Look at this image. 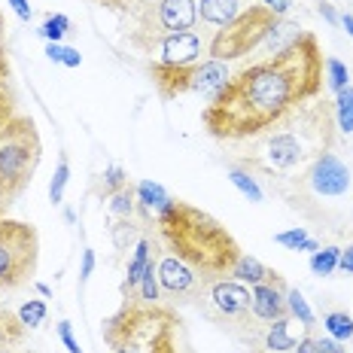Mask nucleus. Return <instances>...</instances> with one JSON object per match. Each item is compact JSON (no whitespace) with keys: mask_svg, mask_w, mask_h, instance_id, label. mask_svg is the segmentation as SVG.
<instances>
[{"mask_svg":"<svg viewBox=\"0 0 353 353\" xmlns=\"http://www.w3.org/2000/svg\"><path fill=\"white\" fill-rule=\"evenodd\" d=\"M323 49L314 34L283 46L265 61L238 70L201 110L208 134L219 141L259 137L323 92Z\"/></svg>","mask_w":353,"mask_h":353,"instance_id":"obj_1","label":"nucleus"},{"mask_svg":"<svg viewBox=\"0 0 353 353\" xmlns=\"http://www.w3.org/2000/svg\"><path fill=\"white\" fill-rule=\"evenodd\" d=\"M156 223L171 256L192 265L208 283L232 277L234 265L244 256L234 234L216 216H210L208 210L195 208V204L180 201V198H168Z\"/></svg>","mask_w":353,"mask_h":353,"instance_id":"obj_2","label":"nucleus"},{"mask_svg":"<svg viewBox=\"0 0 353 353\" xmlns=\"http://www.w3.org/2000/svg\"><path fill=\"white\" fill-rule=\"evenodd\" d=\"M104 344L110 353H195L180 314L141 296L122 299L116 314L104 320Z\"/></svg>","mask_w":353,"mask_h":353,"instance_id":"obj_3","label":"nucleus"},{"mask_svg":"<svg viewBox=\"0 0 353 353\" xmlns=\"http://www.w3.org/2000/svg\"><path fill=\"white\" fill-rule=\"evenodd\" d=\"M43 159V141L34 119L21 113L12 83H0V213L10 210L34 180Z\"/></svg>","mask_w":353,"mask_h":353,"instance_id":"obj_4","label":"nucleus"},{"mask_svg":"<svg viewBox=\"0 0 353 353\" xmlns=\"http://www.w3.org/2000/svg\"><path fill=\"white\" fill-rule=\"evenodd\" d=\"M40 262V234L31 223L0 216V296L34 281Z\"/></svg>","mask_w":353,"mask_h":353,"instance_id":"obj_5","label":"nucleus"},{"mask_svg":"<svg viewBox=\"0 0 353 353\" xmlns=\"http://www.w3.org/2000/svg\"><path fill=\"white\" fill-rule=\"evenodd\" d=\"M281 16L268 10L262 3H250L244 6L238 19H232L229 25H223L210 40V58L213 61H234V58H244L250 52L271 40V34L281 25Z\"/></svg>","mask_w":353,"mask_h":353,"instance_id":"obj_6","label":"nucleus"},{"mask_svg":"<svg viewBox=\"0 0 353 353\" xmlns=\"http://www.w3.org/2000/svg\"><path fill=\"white\" fill-rule=\"evenodd\" d=\"M150 79L156 85L161 101H174L180 94H213L225 85L229 79V70H225V61H192V64H161L152 61L150 68Z\"/></svg>","mask_w":353,"mask_h":353,"instance_id":"obj_7","label":"nucleus"},{"mask_svg":"<svg viewBox=\"0 0 353 353\" xmlns=\"http://www.w3.org/2000/svg\"><path fill=\"white\" fill-rule=\"evenodd\" d=\"M159 290L165 292L168 299H195L201 296L204 290H208V281H204L201 274L192 268V265H186L183 259H176V256H165V259L159 262Z\"/></svg>","mask_w":353,"mask_h":353,"instance_id":"obj_8","label":"nucleus"},{"mask_svg":"<svg viewBox=\"0 0 353 353\" xmlns=\"http://www.w3.org/2000/svg\"><path fill=\"white\" fill-rule=\"evenodd\" d=\"M208 292H210V301H213V307H216L219 317L234 320V323L250 317L253 296H250V290L241 281H229V277H223V281H213L208 286Z\"/></svg>","mask_w":353,"mask_h":353,"instance_id":"obj_9","label":"nucleus"},{"mask_svg":"<svg viewBox=\"0 0 353 353\" xmlns=\"http://www.w3.org/2000/svg\"><path fill=\"white\" fill-rule=\"evenodd\" d=\"M307 180L317 195H344L350 189L347 165H341V159H335L332 152H320L314 168L307 171Z\"/></svg>","mask_w":353,"mask_h":353,"instance_id":"obj_10","label":"nucleus"},{"mask_svg":"<svg viewBox=\"0 0 353 353\" xmlns=\"http://www.w3.org/2000/svg\"><path fill=\"white\" fill-rule=\"evenodd\" d=\"M253 296V305H250V314L256 320L274 323L290 317V305H286V286H274V283H256L250 290Z\"/></svg>","mask_w":353,"mask_h":353,"instance_id":"obj_11","label":"nucleus"},{"mask_svg":"<svg viewBox=\"0 0 353 353\" xmlns=\"http://www.w3.org/2000/svg\"><path fill=\"white\" fill-rule=\"evenodd\" d=\"M296 326L301 323L296 317H283V320H274L268 323V329L262 332V341L256 353H296V344H299V332Z\"/></svg>","mask_w":353,"mask_h":353,"instance_id":"obj_12","label":"nucleus"},{"mask_svg":"<svg viewBox=\"0 0 353 353\" xmlns=\"http://www.w3.org/2000/svg\"><path fill=\"white\" fill-rule=\"evenodd\" d=\"M201 55V40H198L195 31H183L168 37L165 43L159 46V58L156 61L161 64H192Z\"/></svg>","mask_w":353,"mask_h":353,"instance_id":"obj_13","label":"nucleus"},{"mask_svg":"<svg viewBox=\"0 0 353 353\" xmlns=\"http://www.w3.org/2000/svg\"><path fill=\"white\" fill-rule=\"evenodd\" d=\"M232 281H241V283H274V286H286L283 274H277L274 268H268V265H262L259 259H253V256H241L238 265H234L232 271Z\"/></svg>","mask_w":353,"mask_h":353,"instance_id":"obj_14","label":"nucleus"},{"mask_svg":"<svg viewBox=\"0 0 353 353\" xmlns=\"http://www.w3.org/2000/svg\"><path fill=\"white\" fill-rule=\"evenodd\" d=\"M244 12L241 0H198V16L208 25H229L232 19H238Z\"/></svg>","mask_w":353,"mask_h":353,"instance_id":"obj_15","label":"nucleus"},{"mask_svg":"<svg viewBox=\"0 0 353 353\" xmlns=\"http://www.w3.org/2000/svg\"><path fill=\"white\" fill-rule=\"evenodd\" d=\"M150 250H152V241H150V238H143L141 244L134 247V256H131V262H128V274H125V283H122L125 299H128V296H137V286H141V277H143L146 265H150V259H152Z\"/></svg>","mask_w":353,"mask_h":353,"instance_id":"obj_16","label":"nucleus"},{"mask_svg":"<svg viewBox=\"0 0 353 353\" xmlns=\"http://www.w3.org/2000/svg\"><path fill=\"white\" fill-rule=\"evenodd\" d=\"M168 198H171V195H168L165 189L159 186V183H152V180L137 183V204H141V208L150 213V216H152V213L159 216V210L168 204Z\"/></svg>","mask_w":353,"mask_h":353,"instance_id":"obj_17","label":"nucleus"},{"mask_svg":"<svg viewBox=\"0 0 353 353\" xmlns=\"http://www.w3.org/2000/svg\"><path fill=\"white\" fill-rule=\"evenodd\" d=\"M323 323H326V332L332 335V341H347V338H353V317L347 311H329Z\"/></svg>","mask_w":353,"mask_h":353,"instance_id":"obj_18","label":"nucleus"},{"mask_svg":"<svg viewBox=\"0 0 353 353\" xmlns=\"http://www.w3.org/2000/svg\"><path fill=\"white\" fill-rule=\"evenodd\" d=\"M286 305H290V317H296L305 329H314L317 317H314V311L307 307V301H305V296H301L299 290H286Z\"/></svg>","mask_w":353,"mask_h":353,"instance_id":"obj_19","label":"nucleus"},{"mask_svg":"<svg viewBox=\"0 0 353 353\" xmlns=\"http://www.w3.org/2000/svg\"><path fill=\"white\" fill-rule=\"evenodd\" d=\"M338 256H341V247H326V250H317L311 256V271L320 277H329L338 271Z\"/></svg>","mask_w":353,"mask_h":353,"instance_id":"obj_20","label":"nucleus"},{"mask_svg":"<svg viewBox=\"0 0 353 353\" xmlns=\"http://www.w3.org/2000/svg\"><path fill=\"white\" fill-rule=\"evenodd\" d=\"M335 116H338V128H341L344 134H350L353 131V85H347L344 92H338Z\"/></svg>","mask_w":353,"mask_h":353,"instance_id":"obj_21","label":"nucleus"},{"mask_svg":"<svg viewBox=\"0 0 353 353\" xmlns=\"http://www.w3.org/2000/svg\"><path fill=\"white\" fill-rule=\"evenodd\" d=\"M134 204H137V189L131 186V183H128V186H122L119 192L110 195V210H113L116 216H125V219H128L131 210H134Z\"/></svg>","mask_w":353,"mask_h":353,"instance_id":"obj_22","label":"nucleus"},{"mask_svg":"<svg viewBox=\"0 0 353 353\" xmlns=\"http://www.w3.org/2000/svg\"><path fill=\"white\" fill-rule=\"evenodd\" d=\"M68 180H70V165H68V156H61V161H58V168H55V174H52V183H49V201H52V204H61L64 201Z\"/></svg>","mask_w":353,"mask_h":353,"instance_id":"obj_23","label":"nucleus"},{"mask_svg":"<svg viewBox=\"0 0 353 353\" xmlns=\"http://www.w3.org/2000/svg\"><path fill=\"white\" fill-rule=\"evenodd\" d=\"M159 265H156V256L150 259V265H146L143 277H141V286H137V296H141L143 301H159Z\"/></svg>","mask_w":353,"mask_h":353,"instance_id":"obj_24","label":"nucleus"},{"mask_svg":"<svg viewBox=\"0 0 353 353\" xmlns=\"http://www.w3.org/2000/svg\"><path fill=\"white\" fill-rule=\"evenodd\" d=\"M296 353H344L338 347V341L332 338H314V335H301L296 344Z\"/></svg>","mask_w":353,"mask_h":353,"instance_id":"obj_25","label":"nucleus"},{"mask_svg":"<svg viewBox=\"0 0 353 353\" xmlns=\"http://www.w3.org/2000/svg\"><path fill=\"white\" fill-rule=\"evenodd\" d=\"M19 320L25 323L28 329H37V326H43V320H46V305H43L40 299H31V301H25V305L19 307Z\"/></svg>","mask_w":353,"mask_h":353,"instance_id":"obj_26","label":"nucleus"},{"mask_svg":"<svg viewBox=\"0 0 353 353\" xmlns=\"http://www.w3.org/2000/svg\"><path fill=\"white\" fill-rule=\"evenodd\" d=\"M40 34L46 37L49 43H61L64 37L70 34V19H68V16H49L46 21H43Z\"/></svg>","mask_w":353,"mask_h":353,"instance_id":"obj_27","label":"nucleus"},{"mask_svg":"<svg viewBox=\"0 0 353 353\" xmlns=\"http://www.w3.org/2000/svg\"><path fill=\"white\" fill-rule=\"evenodd\" d=\"M326 73H329V88L338 94V92H344V88L350 85V73H347V68H344L338 58H326Z\"/></svg>","mask_w":353,"mask_h":353,"instance_id":"obj_28","label":"nucleus"},{"mask_svg":"<svg viewBox=\"0 0 353 353\" xmlns=\"http://www.w3.org/2000/svg\"><path fill=\"white\" fill-rule=\"evenodd\" d=\"M274 241H277V244H283V247H290V250H317V244H314V241L307 238V232H305V229L281 232Z\"/></svg>","mask_w":353,"mask_h":353,"instance_id":"obj_29","label":"nucleus"},{"mask_svg":"<svg viewBox=\"0 0 353 353\" xmlns=\"http://www.w3.org/2000/svg\"><path fill=\"white\" fill-rule=\"evenodd\" d=\"M229 180L234 183V186L244 192L250 201H262V192H259V186H256V180L250 174H244V171H238V168H232L229 171Z\"/></svg>","mask_w":353,"mask_h":353,"instance_id":"obj_30","label":"nucleus"},{"mask_svg":"<svg viewBox=\"0 0 353 353\" xmlns=\"http://www.w3.org/2000/svg\"><path fill=\"white\" fill-rule=\"evenodd\" d=\"M0 83H12V64H10V43H6L3 12H0Z\"/></svg>","mask_w":353,"mask_h":353,"instance_id":"obj_31","label":"nucleus"},{"mask_svg":"<svg viewBox=\"0 0 353 353\" xmlns=\"http://www.w3.org/2000/svg\"><path fill=\"white\" fill-rule=\"evenodd\" d=\"M128 171L125 168H119V165H113V168H107L104 171V198H110L113 192H119L122 186H128Z\"/></svg>","mask_w":353,"mask_h":353,"instance_id":"obj_32","label":"nucleus"},{"mask_svg":"<svg viewBox=\"0 0 353 353\" xmlns=\"http://www.w3.org/2000/svg\"><path fill=\"white\" fill-rule=\"evenodd\" d=\"M98 6H104L107 12H116L119 19H128L131 12H137L146 0H94Z\"/></svg>","mask_w":353,"mask_h":353,"instance_id":"obj_33","label":"nucleus"},{"mask_svg":"<svg viewBox=\"0 0 353 353\" xmlns=\"http://www.w3.org/2000/svg\"><path fill=\"white\" fill-rule=\"evenodd\" d=\"M58 338L64 341L68 353H83V350H79V344H77V338H73V329H70V323H68V320L58 323Z\"/></svg>","mask_w":353,"mask_h":353,"instance_id":"obj_34","label":"nucleus"},{"mask_svg":"<svg viewBox=\"0 0 353 353\" xmlns=\"http://www.w3.org/2000/svg\"><path fill=\"white\" fill-rule=\"evenodd\" d=\"M338 271H344V274H353V244L341 250V256H338Z\"/></svg>","mask_w":353,"mask_h":353,"instance_id":"obj_35","label":"nucleus"},{"mask_svg":"<svg viewBox=\"0 0 353 353\" xmlns=\"http://www.w3.org/2000/svg\"><path fill=\"white\" fill-rule=\"evenodd\" d=\"M61 64H64V68H79V64H83V55H79L77 49L64 46L61 49Z\"/></svg>","mask_w":353,"mask_h":353,"instance_id":"obj_36","label":"nucleus"},{"mask_svg":"<svg viewBox=\"0 0 353 353\" xmlns=\"http://www.w3.org/2000/svg\"><path fill=\"white\" fill-rule=\"evenodd\" d=\"M262 6H268L271 12H274V16H286V10H290L292 6V0H262Z\"/></svg>","mask_w":353,"mask_h":353,"instance_id":"obj_37","label":"nucleus"},{"mask_svg":"<svg viewBox=\"0 0 353 353\" xmlns=\"http://www.w3.org/2000/svg\"><path fill=\"white\" fill-rule=\"evenodd\" d=\"M10 6L16 10V16L21 21H31V3H28V0H10Z\"/></svg>","mask_w":353,"mask_h":353,"instance_id":"obj_38","label":"nucleus"},{"mask_svg":"<svg viewBox=\"0 0 353 353\" xmlns=\"http://www.w3.org/2000/svg\"><path fill=\"white\" fill-rule=\"evenodd\" d=\"M94 271V250H83V271H79V277L88 281V274Z\"/></svg>","mask_w":353,"mask_h":353,"instance_id":"obj_39","label":"nucleus"},{"mask_svg":"<svg viewBox=\"0 0 353 353\" xmlns=\"http://www.w3.org/2000/svg\"><path fill=\"white\" fill-rule=\"evenodd\" d=\"M320 12H323V16H326L329 21H335V12H332V6H329V3H323V6H320Z\"/></svg>","mask_w":353,"mask_h":353,"instance_id":"obj_40","label":"nucleus"},{"mask_svg":"<svg viewBox=\"0 0 353 353\" xmlns=\"http://www.w3.org/2000/svg\"><path fill=\"white\" fill-rule=\"evenodd\" d=\"M341 21H344V31L353 37V16H347V12H344V19H341Z\"/></svg>","mask_w":353,"mask_h":353,"instance_id":"obj_41","label":"nucleus"},{"mask_svg":"<svg viewBox=\"0 0 353 353\" xmlns=\"http://www.w3.org/2000/svg\"><path fill=\"white\" fill-rule=\"evenodd\" d=\"M0 216H3V213H0Z\"/></svg>","mask_w":353,"mask_h":353,"instance_id":"obj_42","label":"nucleus"}]
</instances>
